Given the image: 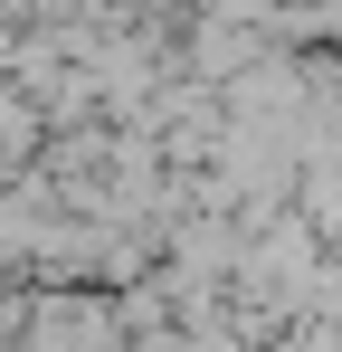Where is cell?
Here are the masks:
<instances>
[{"instance_id": "6da1fadb", "label": "cell", "mask_w": 342, "mask_h": 352, "mask_svg": "<svg viewBox=\"0 0 342 352\" xmlns=\"http://www.w3.org/2000/svg\"><path fill=\"white\" fill-rule=\"evenodd\" d=\"M314 219H323V229H342V181H314Z\"/></svg>"}]
</instances>
